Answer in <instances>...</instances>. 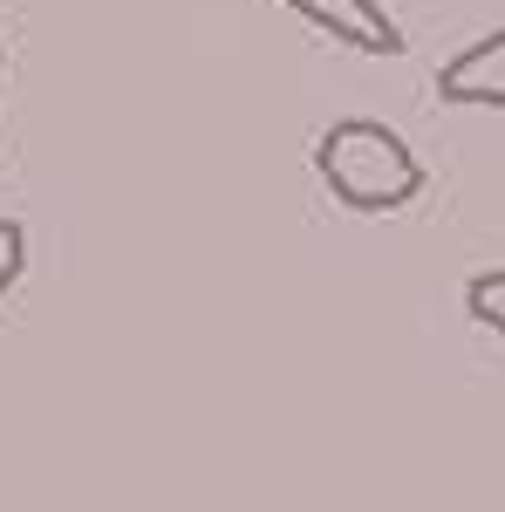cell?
<instances>
[{
	"label": "cell",
	"mask_w": 505,
	"mask_h": 512,
	"mask_svg": "<svg viewBox=\"0 0 505 512\" xmlns=\"http://www.w3.org/2000/svg\"><path fill=\"white\" fill-rule=\"evenodd\" d=\"M314 171H321V185L335 192V205H349V212H403V205H417L424 192V164L417 151L376 117H342L328 123L321 137H314Z\"/></svg>",
	"instance_id": "cell-1"
},
{
	"label": "cell",
	"mask_w": 505,
	"mask_h": 512,
	"mask_svg": "<svg viewBox=\"0 0 505 512\" xmlns=\"http://www.w3.org/2000/svg\"><path fill=\"white\" fill-rule=\"evenodd\" d=\"M287 14H301L308 28H321L328 41H342L355 55H403V28L383 0H280Z\"/></svg>",
	"instance_id": "cell-2"
},
{
	"label": "cell",
	"mask_w": 505,
	"mask_h": 512,
	"mask_svg": "<svg viewBox=\"0 0 505 512\" xmlns=\"http://www.w3.org/2000/svg\"><path fill=\"white\" fill-rule=\"evenodd\" d=\"M437 96L451 110H505V28H492L485 41L458 48L437 69Z\"/></svg>",
	"instance_id": "cell-3"
},
{
	"label": "cell",
	"mask_w": 505,
	"mask_h": 512,
	"mask_svg": "<svg viewBox=\"0 0 505 512\" xmlns=\"http://www.w3.org/2000/svg\"><path fill=\"white\" fill-rule=\"evenodd\" d=\"M465 315L478 321V328H492V335L505 342V267L465 280Z\"/></svg>",
	"instance_id": "cell-4"
},
{
	"label": "cell",
	"mask_w": 505,
	"mask_h": 512,
	"mask_svg": "<svg viewBox=\"0 0 505 512\" xmlns=\"http://www.w3.org/2000/svg\"><path fill=\"white\" fill-rule=\"evenodd\" d=\"M21 274H28V233L14 219H0V294H14Z\"/></svg>",
	"instance_id": "cell-5"
},
{
	"label": "cell",
	"mask_w": 505,
	"mask_h": 512,
	"mask_svg": "<svg viewBox=\"0 0 505 512\" xmlns=\"http://www.w3.org/2000/svg\"><path fill=\"white\" fill-rule=\"evenodd\" d=\"M0 82H7V55H0Z\"/></svg>",
	"instance_id": "cell-6"
}]
</instances>
